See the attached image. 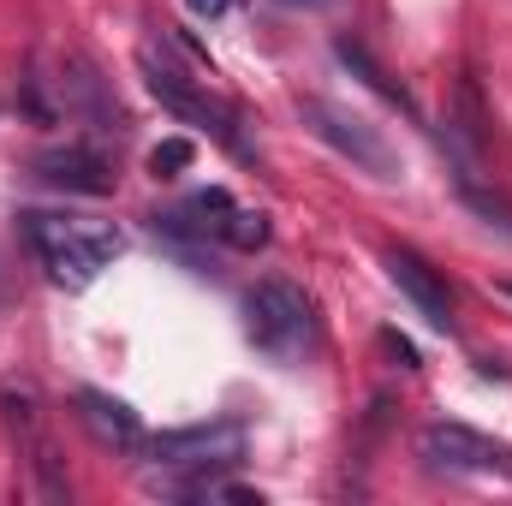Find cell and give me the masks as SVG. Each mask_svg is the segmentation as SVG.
I'll list each match as a JSON object with an SVG mask.
<instances>
[{"label":"cell","instance_id":"cell-1","mask_svg":"<svg viewBox=\"0 0 512 506\" xmlns=\"http://www.w3.org/2000/svg\"><path fill=\"white\" fill-rule=\"evenodd\" d=\"M18 221H24V239L36 245V256H42L48 280H54V286H66V292H84V286L114 262V256L126 251L120 227H90V221L42 215V209H30V215H18Z\"/></svg>","mask_w":512,"mask_h":506},{"label":"cell","instance_id":"cell-2","mask_svg":"<svg viewBox=\"0 0 512 506\" xmlns=\"http://www.w3.org/2000/svg\"><path fill=\"white\" fill-rule=\"evenodd\" d=\"M245 334L268 364H298L316 346V316L310 298L292 280H256L245 298Z\"/></svg>","mask_w":512,"mask_h":506},{"label":"cell","instance_id":"cell-3","mask_svg":"<svg viewBox=\"0 0 512 506\" xmlns=\"http://www.w3.org/2000/svg\"><path fill=\"white\" fill-rule=\"evenodd\" d=\"M298 120L316 131L334 155H346L352 167H364L370 179H399V149L382 137V126H370L364 114L322 102V96H298Z\"/></svg>","mask_w":512,"mask_h":506},{"label":"cell","instance_id":"cell-4","mask_svg":"<svg viewBox=\"0 0 512 506\" xmlns=\"http://www.w3.org/2000/svg\"><path fill=\"white\" fill-rule=\"evenodd\" d=\"M143 60V84H149V96L167 108V114H179V120H191V126H209L227 149H239V155H251L245 143H239V126H233V114L209 96V90H197V78H185L167 54H155V42L137 54Z\"/></svg>","mask_w":512,"mask_h":506},{"label":"cell","instance_id":"cell-5","mask_svg":"<svg viewBox=\"0 0 512 506\" xmlns=\"http://www.w3.org/2000/svg\"><path fill=\"white\" fill-rule=\"evenodd\" d=\"M143 453L155 465L173 471H227L245 459V429L239 423H191V429H161L143 441Z\"/></svg>","mask_w":512,"mask_h":506},{"label":"cell","instance_id":"cell-6","mask_svg":"<svg viewBox=\"0 0 512 506\" xmlns=\"http://www.w3.org/2000/svg\"><path fill=\"white\" fill-rule=\"evenodd\" d=\"M417 453L423 465L435 471H471V477H512V447L465 429V423H429L417 435Z\"/></svg>","mask_w":512,"mask_h":506},{"label":"cell","instance_id":"cell-7","mask_svg":"<svg viewBox=\"0 0 512 506\" xmlns=\"http://www.w3.org/2000/svg\"><path fill=\"white\" fill-rule=\"evenodd\" d=\"M60 102H66V114H78V120H90L96 131H126V114H120V102H114V90H108V78L84 60V54H66L60 60Z\"/></svg>","mask_w":512,"mask_h":506},{"label":"cell","instance_id":"cell-8","mask_svg":"<svg viewBox=\"0 0 512 506\" xmlns=\"http://www.w3.org/2000/svg\"><path fill=\"white\" fill-rule=\"evenodd\" d=\"M30 173H36L42 185H54V191H72V197H108V191H114V167H108L96 149H84V143L42 149V155L30 161Z\"/></svg>","mask_w":512,"mask_h":506},{"label":"cell","instance_id":"cell-9","mask_svg":"<svg viewBox=\"0 0 512 506\" xmlns=\"http://www.w3.org/2000/svg\"><path fill=\"white\" fill-rule=\"evenodd\" d=\"M387 274H393V286L417 304V316H423L429 328L453 334V298H447V280H441L423 256L405 251V245H393V251H387Z\"/></svg>","mask_w":512,"mask_h":506},{"label":"cell","instance_id":"cell-10","mask_svg":"<svg viewBox=\"0 0 512 506\" xmlns=\"http://www.w3.org/2000/svg\"><path fill=\"white\" fill-rule=\"evenodd\" d=\"M78 417H84V429L102 441V447H114V453H143V423H137V411H131L126 399H114V393H96V387H84L78 393Z\"/></svg>","mask_w":512,"mask_h":506},{"label":"cell","instance_id":"cell-11","mask_svg":"<svg viewBox=\"0 0 512 506\" xmlns=\"http://www.w3.org/2000/svg\"><path fill=\"white\" fill-rule=\"evenodd\" d=\"M334 60H340V66H346L352 78H364V84H370V90H376L382 102H393V108H399L405 120H417V102H411V90H405L399 78H387L382 66L370 60V48H364V42H352V36H340V42H334Z\"/></svg>","mask_w":512,"mask_h":506},{"label":"cell","instance_id":"cell-12","mask_svg":"<svg viewBox=\"0 0 512 506\" xmlns=\"http://www.w3.org/2000/svg\"><path fill=\"white\" fill-rule=\"evenodd\" d=\"M30 453H36L30 465H36V483H42V501L66 506V501H72V483H66V471H60V453H54L48 441H36V435H30Z\"/></svg>","mask_w":512,"mask_h":506},{"label":"cell","instance_id":"cell-13","mask_svg":"<svg viewBox=\"0 0 512 506\" xmlns=\"http://www.w3.org/2000/svg\"><path fill=\"white\" fill-rule=\"evenodd\" d=\"M221 239H227L233 251H262V245H268V215H262V209H233L227 227H221Z\"/></svg>","mask_w":512,"mask_h":506},{"label":"cell","instance_id":"cell-14","mask_svg":"<svg viewBox=\"0 0 512 506\" xmlns=\"http://www.w3.org/2000/svg\"><path fill=\"white\" fill-rule=\"evenodd\" d=\"M191 155H197L191 137H167V143L149 149V173H155V179H179V173L191 167Z\"/></svg>","mask_w":512,"mask_h":506},{"label":"cell","instance_id":"cell-15","mask_svg":"<svg viewBox=\"0 0 512 506\" xmlns=\"http://www.w3.org/2000/svg\"><path fill=\"white\" fill-rule=\"evenodd\" d=\"M0 411H6V429L12 435H24V441L36 435V399L30 393H0Z\"/></svg>","mask_w":512,"mask_h":506},{"label":"cell","instance_id":"cell-16","mask_svg":"<svg viewBox=\"0 0 512 506\" xmlns=\"http://www.w3.org/2000/svg\"><path fill=\"white\" fill-rule=\"evenodd\" d=\"M382 352L399 364V370H417V346L405 340V334H393V328H382Z\"/></svg>","mask_w":512,"mask_h":506},{"label":"cell","instance_id":"cell-17","mask_svg":"<svg viewBox=\"0 0 512 506\" xmlns=\"http://www.w3.org/2000/svg\"><path fill=\"white\" fill-rule=\"evenodd\" d=\"M185 6H191V18H221L233 0H185Z\"/></svg>","mask_w":512,"mask_h":506},{"label":"cell","instance_id":"cell-18","mask_svg":"<svg viewBox=\"0 0 512 506\" xmlns=\"http://www.w3.org/2000/svg\"><path fill=\"white\" fill-rule=\"evenodd\" d=\"M495 292H501V298H512V280H501V286H495Z\"/></svg>","mask_w":512,"mask_h":506}]
</instances>
